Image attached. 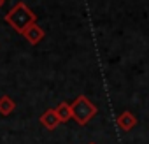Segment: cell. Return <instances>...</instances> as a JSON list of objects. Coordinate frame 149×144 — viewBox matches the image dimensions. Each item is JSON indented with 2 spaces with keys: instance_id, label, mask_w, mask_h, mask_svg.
Instances as JSON below:
<instances>
[{
  "instance_id": "277c9868",
  "label": "cell",
  "mask_w": 149,
  "mask_h": 144,
  "mask_svg": "<svg viewBox=\"0 0 149 144\" xmlns=\"http://www.w3.org/2000/svg\"><path fill=\"white\" fill-rule=\"evenodd\" d=\"M23 37H25V39H26L32 46H37V44H39V42L46 37V32H44V30H42V28L35 23V25H32L30 28H26V30H25Z\"/></svg>"
},
{
  "instance_id": "9c48e42d",
  "label": "cell",
  "mask_w": 149,
  "mask_h": 144,
  "mask_svg": "<svg viewBox=\"0 0 149 144\" xmlns=\"http://www.w3.org/2000/svg\"><path fill=\"white\" fill-rule=\"evenodd\" d=\"M88 144H95V142H88Z\"/></svg>"
},
{
  "instance_id": "5b68a950",
  "label": "cell",
  "mask_w": 149,
  "mask_h": 144,
  "mask_svg": "<svg viewBox=\"0 0 149 144\" xmlns=\"http://www.w3.org/2000/svg\"><path fill=\"white\" fill-rule=\"evenodd\" d=\"M39 121H40V125H42L44 128H47V130H54V128L60 125V120H58V114H56L54 109H46V111L42 113V116L39 118Z\"/></svg>"
},
{
  "instance_id": "ba28073f",
  "label": "cell",
  "mask_w": 149,
  "mask_h": 144,
  "mask_svg": "<svg viewBox=\"0 0 149 144\" xmlns=\"http://www.w3.org/2000/svg\"><path fill=\"white\" fill-rule=\"evenodd\" d=\"M4 4H6V0H0V7H2Z\"/></svg>"
},
{
  "instance_id": "6da1fadb",
  "label": "cell",
  "mask_w": 149,
  "mask_h": 144,
  "mask_svg": "<svg viewBox=\"0 0 149 144\" xmlns=\"http://www.w3.org/2000/svg\"><path fill=\"white\" fill-rule=\"evenodd\" d=\"M6 23L18 34H25L26 28L37 23V14L25 4V2H16L9 13L6 14Z\"/></svg>"
},
{
  "instance_id": "8992f818",
  "label": "cell",
  "mask_w": 149,
  "mask_h": 144,
  "mask_svg": "<svg viewBox=\"0 0 149 144\" xmlns=\"http://www.w3.org/2000/svg\"><path fill=\"white\" fill-rule=\"evenodd\" d=\"M14 109H16V102L9 95H2V97H0V114H2V116H9L11 113H14Z\"/></svg>"
},
{
  "instance_id": "52a82bcc",
  "label": "cell",
  "mask_w": 149,
  "mask_h": 144,
  "mask_svg": "<svg viewBox=\"0 0 149 144\" xmlns=\"http://www.w3.org/2000/svg\"><path fill=\"white\" fill-rule=\"evenodd\" d=\"M56 114H58V120H60V123H67V121H70V118H72V111H70V104H67V102H60L58 106H56Z\"/></svg>"
},
{
  "instance_id": "7a4b0ae2",
  "label": "cell",
  "mask_w": 149,
  "mask_h": 144,
  "mask_svg": "<svg viewBox=\"0 0 149 144\" xmlns=\"http://www.w3.org/2000/svg\"><path fill=\"white\" fill-rule=\"evenodd\" d=\"M70 111H72V118L76 120L79 125H88L95 118V114L98 113L97 106L84 95H79L70 104Z\"/></svg>"
},
{
  "instance_id": "3957f363",
  "label": "cell",
  "mask_w": 149,
  "mask_h": 144,
  "mask_svg": "<svg viewBox=\"0 0 149 144\" xmlns=\"http://www.w3.org/2000/svg\"><path fill=\"white\" fill-rule=\"evenodd\" d=\"M116 125L119 127V130H123V132H130V130H133V127L137 125V118H135L133 113H130V111H123V113L116 118Z\"/></svg>"
}]
</instances>
